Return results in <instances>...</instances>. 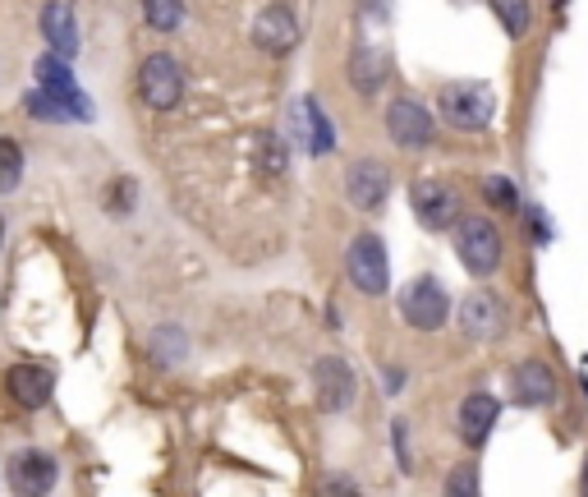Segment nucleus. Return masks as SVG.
<instances>
[{"mask_svg":"<svg viewBox=\"0 0 588 497\" xmlns=\"http://www.w3.org/2000/svg\"><path fill=\"white\" fill-rule=\"evenodd\" d=\"M450 244H456V258L469 277H493L506 258L501 231L487 213H464L456 226H450Z\"/></svg>","mask_w":588,"mask_h":497,"instance_id":"1","label":"nucleus"},{"mask_svg":"<svg viewBox=\"0 0 588 497\" xmlns=\"http://www.w3.org/2000/svg\"><path fill=\"white\" fill-rule=\"evenodd\" d=\"M437 111H442V120L450 129H464V133H478L493 125L497 116V92L487 88V84H446L437 92Z\"/></svg>","mask_w":588,"mask_h":497,"instance_id":"2","label":"nucleus"},{"mask_svg":"<svg viewBox=\"0 0 588 497\" xmlns=\"http://www.w3.org/2000/svg\"><path fill=\"white\" fill-rule=\"evenodd\" d=\"M345 277H349V285H355L359 295H372V300L391 291V258H386L382 235L359 231L355 240H349V248H345Z\"/></svg>","mask_w":588,"mask_h":497,"instance_id":"3","label":"nucleus"},{"mask_svg":"<svg viewBox=\"0 0 588 497\" xmlns=\"http://www.w3.org/2000/svg\"><path fill=\"white\" fill-rule=\"evenodd\" d=\"M396 304H400V318H405L414 332H442L446 318H450V295H446V285H442L437 277L405 281V291H400Z\"/></svg>","mask_w":588,"mask_h":497,"instance_id":"4","label":"nucleus"},{"mask_svg":"<svg viewBox=\"0 0 588 497\" xmlns=\"http://www.w3.org/2000/svg\"><path fill=\"white\" fill-rule=\"evenodd\" d=\"M433 133H437L433 111H427L419 98H405V92H400V98L386 106V139L396 148L423 152V148H433Z\"/></svg>","mask_w":588,"mask_h":497,"instance_id":"5","label":"nucleus"},{"mask_svg":"<svg viewBox=\"0 0 588 497\" xmlns=\"http://www.w3.org/2000/svg\"><path fill=\"white\" fill-rule=\"evenodd\" d=\"M139 98L152 106V111H175L184 98V69L175 55H148L139 65Z\"/></svg>","mask_w":588,"mask_h":497,"instance_id":"6","label":"nucleus"},{"mask_svg":"<svg viewBox=\"0 0 588 497\" xmlns=\"http://www.w3.org/2000/svg\"><path fill=\"white\" fill-rule=\"evenodd\" d=\"M414 199V217L423 231H450L460 217H464V203H460V189L446 184V180H419L409 189Z\"/></svg>","mask_w":588,"mask_h":497,"instance_id":"7","label":"nucleus"},{"mask_svg":"<svg viewBox=\"0 0 588 497\" xmlns=\"http://www.w3.org/2000/svg\"><path fill=\"white\" fill-rule=\"evenodd\" d=\"M312 387H318V406L327 415H345L359 396L355 369H349V359H341V355H322L318 365H312Z\"/></svg>","mask_w":588,"mask_h":497,"instance_id":"8","label":"nucleus"},{"mask_svg":"<svg viewBox=\"0 0 588 497\" xmlns=\"http://www.w3.org/2000/svg\"><path fill=\"white\" fill-rule=\"evenodd\" d=\"M345 199L359 207V213H378L391 199V170L378 157H359L345 166Z\"/></svg>","mask_w":588,"mask_h":497,"instance_id":"9","label":"nucleus"},{"mask_svg":"<svg viewBox=\"0 0 588 497\" xmlns=\"http://www.w3.org/2000/svg\"><path fill=\"white\" fill-rule=\"evenodd\" d=\"M460 332L469 341H497L506 332V304L487 291V285H474L460 300Z\"/></svg>","mask_w":588,"mask_h":497,"instance_id":"10","label":"nucleus"},{"mask_svg":"<svg viewBox=\"0 0 588 497\" xmlns=\"http://www.w3.org/2000/svg\"><path fill=\"white\" fill-rule=\"evenodd\" d=\"M290 129H294V143L312 152V157H327L336 148V125H331L322 102H312V98H299L290 106Z\"/></svg>","mask_w":588,"mask_h":497,"instance_id":"11","label":"nucleus"},{"mask_svg":"<svg viewBox=\"0 0 588 497\" xmlns=\"http://www.w3.org/2000/svg\"><path fill=\"white\" fill-rule=\"evenodd\" d=\"M511 400L520 410H542L557 400V373L542 359H520L511 369Z\"/></svg>","mask_w":588,"mask_h":497,"instance_id":"12","label":"nucleus"},{"mask_svg":"<svg viewBox=\"0 0 588 497\" xmlns=\"http://www.w3.org/2000/svg\"><path fill=\"white\" fill-rule=\"evenodd\" d=\"M55 480H61V470H55L47 451H18L10 461V488L18 497H47L55 488Z\"/></svg>","mask_w":588,"mask_h":497,"instance_id":"13","label":"nucleus"},{"mask_svg":"<svg viewBox=\"0 0 588 497\" xmlns=\"http://www.w3.org/2000/svg\"><path fill=\"white\" fill-rule=\"evenodd\" d=\"M253 42H258L267 55H285L299 42V18H294L290 5H267L258 18H253Z\"/></svg>","mask_w":588,"mask_h":497,"instance_id":"14","label":"nucleus"},{"mask_svg":"<svg viewBox=\"0 0 588 497\" xmlns=\"http://www.w3.org/2000/svg\"><path fill=\"white\" fill-rule=\"evenodd\" d=\"M497 415H501V400L493 392H469L460 400V443L464 447H483L487 443V433L497 429Z\"/></svg>","mask_w":588,"mask_h":497,"instance_id":"15","label":"nucleus"},{"mask_svg":"<svg viewBox=\"0 0 588 497\" xmlns=\"http://www.w3.org/2000/svg\"><path fill=\"white\" fill-rule=\"evenodd\" d=\"M5 392H10L24 410H42L47 400H51V392H55V378H51L42 365H14V369L5 373Z\"/></svg>","mask_w":588,"mask_h":497,"instance_id":"16","label":"nucleus"},{"mask_svg":"<svg viewBox=\"0 0 588 497\" xmlns=\"http://www.w3.org/2000/svg\"><path fill=\"white\" fill-rule=\"evenodd\" d=\"M42 37H47V47L55 55H69L78 51V24H74V10L65 5V0H51V5H42Z\"/></svg>","mask_w":588,"mask_h":497,"instance_id":"17","label":"nucleus"},{"mask_svg":"<svg viewBox=\"0 0 588 497\" xmlns=\"http://www.w3.org/2000/svg\"><path fill=\"white\" fill-rule=\"evenodd\" d=\"M386 74H391L386 51H378V47H359L355 55H349V84H355L359 98H378L382 84H386Z\"/></svg>","mask_w":588,"mask_h":497,"instance_id":"18","label":"nucleus"},{"mask_svg":"<svg viewBox=\"0 0 588 497\" xmlns=\"http://www.w3.org/2000/svg\"><path fill=\"white\" fill-rule=\"evenodd\" d=\"M37 84H42L47 92H55V98H65V92H74V69H69L65 55L47 51L42 61H37Z\"/></svg>","mask_w":588,"mask_h":497,"instance_id":"19","label":"nucleus"},{"mask_svg":"<svg viewBox=\"0 0 588 497\" xmlns=\"http://www.w3.org/2000/svg\"><path fill=\"white\" fill-rule=\"evenodd\" d=\"M253 162H258V176L281 180L285 176V143L277 133H258V148H253Z\"/></svg>","mask_w":588,"mask_h":497,"instance_id":"20","label":"nucleus"},{"mask_svg":"<svg viewBox=\"0 0 588 497\" xmlns=\"http://www.w3.org/2000/svg\"><path fill=\"white\" fill-rule=\"evenodd\" d=\"M143 18L152 33H175L184 24V0H143Z\"/></svg>","mask_w":588,"mask_h":497,"instance_id":"21","label":"nucleus"},{"mask_svg":"<svg viewBox=\"0 0 588 497\" xmlns=\"http://www.w3.org/2000/svg\"><path fill=\"white\" fill-rule=\"evenodd\" d=\"M442 497H483V480H478V466L474 461H460L446 470V484Z\"/></svg>","mask_w":588,"mask_h":497,"instance_id":"22","label":"nucleus"},{"mask_svg":"<svg viewBox=\"0 0 588 497\" xmlns=\"http://www.w3.org/2000/svg\"><path fill=\"white\" fill-rule=\"evenodd\" d=\"M487 5H493V14L501 18V28L511 37H524L528 24H534V5L528 0H487Z\"/></svg>","mask_w":588,"mask_h":497,"instance_id":"23","label":"nucleus"},{"mask_svg":"<svg viewBox=\"0 0 588 497\" xmlns=\"http://www.w3.org/2000/svg\"><path fill=\"white\" fill-rule=\"evenodd\" d=\"M24 180V148L0 133V194H14Z\"/></svg>","mask_w":588,"mask_h":497,"instance_id":"24","label":"nucleus"},{"mask_svg":"<svg viewBox=\"0 0 588 497\" xmlns=\"http://www.w3.org/2000/svg\"><path fill=\"white\" fill-rule=\"evenodd\" d=\"M483 199H487V207H497V213H515L520 207L515 184L506 176H483Z\"/></svg>","mask_w":588,"mask_h":497,"instance_id":"25","label":"nucleus"},{"mask_svg":"<svg viewBox=\"0 0 588 497\" xmlns=\"http://www.w3.org/2000/svg\"><path fill=\"white\" fill-rule=\"evenodd\" d=\"M184 351H189V341H184L180 328H156V332H152V355L162 359V365H175V359H184Z\"/></svg>","mask_w":588,"mask_h":497,"instance_id":"26","label":"nucleus"},{"mask_svg":"<svg viewBox=\"0 0 588 497\" xmlns=\"http://www.w3.org/2000/svg\"><path fill=\"white\" fill-rule=\"evenodd\" d=\"M133 199H139L133 180H129V176H115V184L106 189V213H111V217H129V213H133Z\"/></svg>","mask_w":588,"mask_h":497,"instance_id":"27","label":"nucleus"},{"mask_svg":"<svg viewBox=\"0 0 588 497\" xmlns=\"http://www.w3.org/2000/svg\"><path fill=\"white\" fill-rule=\"evenodd\" d=\"M391 437H396V461H400V470H409V424H405V419H391Z\"/></svg>","mask_w":588,"mask_h":497,"instance_id":"28","label":"nucleus"},{"mask_svg":"<svg viewBox=\"0 0 588 497\" xmlns=\"http://www.w3.org/2000/svg\"><path fill=\"white\" fill-rule=\"evenodd\" d=\"M524 221L534 226V240H538V244H547V240H552V231H547V217H542V207H528V213H524Z\"/></svg>","mask_w":588,"mask_h":497,"instance_id":"29","label":"nucleus"},{"mask_svg":"<svg viewBox=\"0 0 588 497\" xmlns=\"http://www.w3.org/2000/svg\"><path fill=\"white\" fill-rule=\"evenodd\" d=\"M327 497H363V493H359L355 484H349V480H336V484L327 488Z\"/></svg>","mask_w":588,"mask_h":497,"instance_id":"30","label":"nucleus"},{"mask_svg":"<svg viewBox=\"0 0 588 497\" xmlns=\"http://www.w3.org/2000/svg\"><path fill=\"white\" fill-rule=\"evenodd\" d=\"M363 14H372V18H386V0H363Z\"/></svg>","mask_w":588,"mask_h":497,"instance_id":"31","label":"nucleus"},{"mask_svg":"<svg viewBox=\"0 0 588 497\" xmlns=\"http://www.w3.org/2000/svg\"><path fill=\"white\" fill-rule=\"evenodd\" d=\"M579 497H588V456H584V466H579Z\"/></svg>","mask_w":588,"mask_h":497,"instance_id":"32","label":"nucleus"},{"mask_svg":"<svg viewBox=\"0 0 588 497\" xmlns=\"http://www.w3.org/2000/svg\"><path fill=\"white\" fill-rule=\"evenodd\" d=\"M579 392H584V400H588V373H584V378H579Z\"/></svg>","mask_w":588,"mask_h":497,"instance_id":"33","label":"nucleus"},{"mask_svg":"<svg viewBox=\"0 0 588 497\" xmlns=\"http://www.w3.org/2000/svg\"><path fill=\"white\" fill-rule=\"evenodd\" d=\"M0 244H5V221H0Z\"/></svg>","mask_w":588,"mask_h":497,"instance_id":"34","label":"nucleus"}]
</instances>
